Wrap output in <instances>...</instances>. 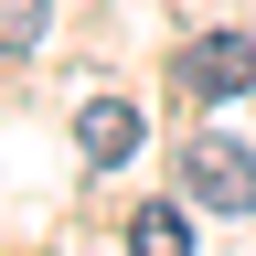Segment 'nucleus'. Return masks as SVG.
<instances>
[{
	"instance_id": "1",
	"label": "nucleus",
	"mask_w": 256,
	"mask_h": 256,
	"mask_svg": "<svg viewBox=\"0 0 256 256\" xmlns=\"http://www.w3.org/2000/svg\"><path fill=\"white\" fill-rule=\"evenodd\" d=\"M182 192H192V203H214V214H256V150H235V139H192V150H182Z\"/></svg>"
},
{
	"instance_id": "2",
	"label": "nucleus",
	"mask_w": 256,
	"mask_h": 256,
	"mask_svg": "<svg viewBox=\"0 0 256 256\" xmlns=\"http://www.w3.org/2000/svg\"><path fill=\"white\" fill-rule=\"evenodd\" d=\"M171 75H182L192 96H246V86H256V43H246V32H203V43H182Z\"/></svg>"
},
{
	"instance_id": "3",
	"label": "nucleus",
	"mask_w": 256,
	"mask_h": 256,
	"mask_svg": "<svg viewBox=\"0 0 256 256\" xmlns=\"http://www.w3.org/2000/svg\"><path fill=\"white\" fill-rule=\"evenodd\" d=\"M75 139H86V160H107V171H118V160H139V139H150V118L128 107V96H96V107L75 118Z\"/></svg>"
},
{
	"instance_id": "4",
	"label": "nucleus",
	"mask_w": 256,
	"mask_h": 256,
	"mask_svg": "<svg viewBox=\"0 0 256 256\" xmlns=\"http://www.w3.org/2000/svg\"><path fill=\"white\" fill-rule=\"evenodd\" d=\"M128 235H139L150 256H182V246H192V224H182V203H139V214H128Z\"/></svg>"
},
{
	"instance_id": "5",
	"label": "nucleus",
	"mask_w": 256,
	"mask_h": 256,
	"mask_svg": "<svg viewBox=\"0 0 256 256\" xmlns=\"http://www.w3.org/2000/svg\"><path fill=\"white\" fill-rule=\"evenodd\" d=\"M43 22H54V0H0V54H32Z\"/></svg>"
}]
</instances>
